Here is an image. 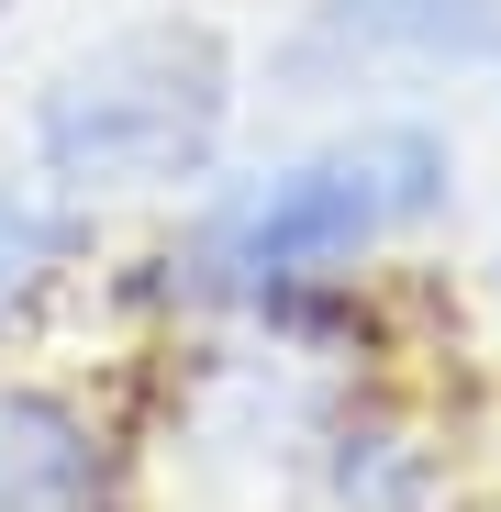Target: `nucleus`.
Segmentation results:
<instances>
[{
    "instance_id": "5",
    "label": "nucleus",
    "mask_w": 501,
    "mask_h": 512,
    "mask_svg": "<svg viewBox=\"0 0 501 512\" xmlns=\"http://www.w3.org/2000/svg\"><path fill=\"white\" fill-rule=\"evenodd\" d=\"M323 501L334 512H435L446 501V457L401 412H346L323 435Z\"/></svg>"
},
{
    "instance_id": "1",
    "label": "nucleus",
    "mask_w": 501,
    "mask_h": 512,
    "mask_svg": "<svg viewBox=\"0 0 501 512\" xmlns=\"http://www.w3.org/2000/svg\"><path fill=\"white\" fill-rule=\"evenodd\" d=\"M457 212V145L412 112H379L334 145H301L268 179H234L201 201L190 245H167V290L201 312H268L279 290L357 279L379 245Z\"/></svg>"
},
{
    "instance_id": "6",
    "label": "nucleus",
    "mask_w": 501,
    "mask_h": 512,
    "mask_svg": "<svg viewBox=\"0 0 501 512\" xmlns=\"http://www.w3.org/2000/svg\"><path fill=\"white\" fill-rule=\"evenodd\" d=\"M90 245V201H67V190H45L34 167L12 179L0 167V323H23L56 279H67V256Z\"/></svg>"
},
{
    "instance_id": "2",
    "label": "nucleus",
    "mask_w": 501,
    "mask_h": 512,
    "mask_svg": "<svg viewBox=\"0 0 501 512\" xmlns=\"http://www.w3.org/2000/svg\"><path fill=\"white\" fill-rule=\"evenodd\" d=\"M234 101H245L234 45L201 12H145V23H112L101 45L45 67L23 145H34V179L67 201L201 190L234 145Z\"/></svg>"
},
{
    "instance_id": "4",
    "label": "nucleus",
    "mask_w": 501,
    "mask_h": 512,
    "mask_svg": "<svg viewBox=\"0 0 501 512\" xmlns=\"http://www.w3.org/2000/svg\"><path fill=\"white\" fill-rule=\"evenodd\" d=\"M301 45L412 78H501V0H312Z\"/></svg>"
},
{
    "instance_id": "7",
    "label": "nucleus",
    "mask_w": 501,
    "mask_h": 512,
    "mask_svg": "<svg viewBox=\"0 0 501 512\" xmlns=\"http://www.w3.org/2000/svg\"><path fill=\"white\" fill-rule=\"evenodd\" d=\"M0 12H12V0H0Z\"/></svg>"
},
{
    "instance_id": "3",
    "label": "nucleus",
    "mask_w": 501,
    "mask_h": 512,
    "mask_svg": "<svg viewBox=\"0 0 501 512\" xmlns=\"http://www.w3.org/2000/svg\"><path fill=\"white\" fill-rule=\"evenodd\" d=\"M0 512H123V446L67 379H0Z\"/></svg>"
}]
</instances>
